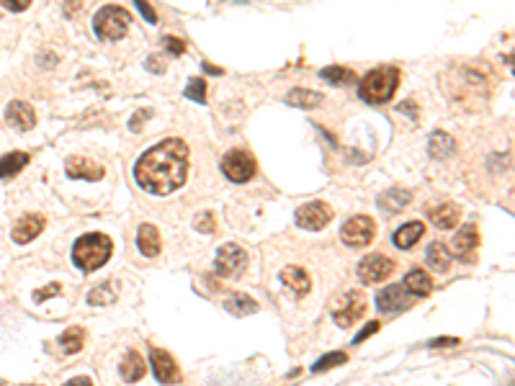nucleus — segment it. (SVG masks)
Instances as JSON below:
<instances>
[{"instance_id": "1", "label": "nucleus", "mask_w": 515, "mask_h": 386, "mask_svg": "<svg viewBox=\"0 0 515 386\" xmlns=\"http://www.w3.org/2000/svg\"><path fill=\"white\" fill-rule=\"evenodd\" d=\"M137 183L147 193L168 196L188 178V144L183 139H163L149 147L135 165Z\"/></svg>"}, {"instance_id": "2", "label": "nucleus", "mask_w": 515, "mask_h": 386, "mask_svg": "<svg viewBox=\"0 0 515 386\" xmlns=\"http://www.w3.org/2000/svg\"><path fill=\"white\" fill-rule=\"evenodd\" d=\"M399 77H402L399 67H395V65L376 67V70H371V73H366L361 77L359 96L371 106L387 104V101H392V96L397 93Z\"/></svg>"}, {"instance_id": "3", "label": "nucleus", "mask_w": 515, "mask_h": 386, "mask_svg": "<svg viewBox=\"0 0 515 386\" xmlns=\"http://www.w3.org/2000/svg\"><path fill=\"white\" fill-rule=\"evenodd\" d=\"M111 253H113V239L108 235H101V232H90V235H82L75 242L73 260L82 273H90V270H98L104 263H108Z\"/></svg>"}, {"instance_id": "4", "label": "nucleus", "mask_w": 515, "mask_h": 386, "mask_svg": "<svg viewBox=\"0 0 515 386\" xmlns=\"http://www.w3.org/2000/svg\"><path fill=\"white\" fill-rule=\"evenodd\" d=\"M129 26H132V13L121 6H104L93 18V29H96L98 39H104V42L124 39Z\"/></svg>"}, {"instance_id": "5", "label": "nucleus", "mask_w": 515, "mask_h": 386, "mask_svg": "<svg viewBox=\"0 0 515 386\" xmlns=\"http://www.w3.org/2000/svg\"><path fill=\"white\" fill-rule=\"evenodd\" d=\"M222 173L235 183H247L258 173V163L247 149H232L222 160Z\"/></svg>"}, {"instance_id": "6", "label": "nucleus", "mask_w": 515, "mask_h": 386, "mask_svg": "<svg viewBox=\"0 0 515 386\" xmlns=\"http://www.w3.org/2000/svg\"><path fill=\"white\" fill-rule=\"evenodd\" d=\"M366 312V297L364 291H348L343 297L337 299L335 309H333V320L340 327H351L364 317Z\"/></svg>"}, {"instance_id": "7", "label": "nucleus", "mask_w": 515, "mask_h": 386, "mask_svg": "<svg viewBox=\"0 0 515 386\" xmlns=\"http://www.w3.org/2000/svg\"><path fill=\"white\" fill-rule=\"evenodd\" d=\"M247 268V253L235 242H227V245L219 247L217 260H214V270L222 278H235V275H242V270Z\"/></svg>"}, {"instance_id": "8", "label": "nucleus", "mask_w": 515, "mask_h": 386, "mask_svg": "<svg viewBox=\"0 0 515 386\" xmlns=\"http://www.w3.org/2000/svg\"><path fill=\"white\" fill-rule=\"evenodd\" d=\"M373 235H376V222L366 214L351 216V219L343 224V230H340L343 242L351 247H366L373 239Z\"/></svg>"}, {"instance_id": "9", "label": "nucleus", "mask_w": 515, "mask_h": 386, "mask_svg": "<svg viewBox=\"0 0 515 386\" xmlns=\"http://www.w3.org/2000/svg\"><path fill=\"white\" fill-rule=\"evenodd\" d=\"M333 222V208L325 201H309L304 206L297 208V224L302 230L317 232Z\"/></svg>"}, {"instance_id": "10", "label": "nucleus", "mask_w": 515, "mask_h": 386, "mask_svg": "<svg viewBox=\"0 0 515 386\" xmlns=\"http://www.w3.org/2000/svg\"><path fill=\"white\" fill-rule=\"evenodd\" d=\"M395 273V260L392 258H387V255H366V258L361 260V266H359V275H361V281L364 283H381V281H387L389 275Z\"/></svg>"}, {"instance_id": "11", "label": "nucleus", "mask_w": 515, "mask_h": 386, "mask_svg": "<svg viewBox=\"0 0 515 386\" xmlns=\"http://www.w3.org/2000/svg\"><path fill=\"white\" fill-rule=\"evenodd\" d=\"M149 363H152V371H155V379L160 384H178L180 381V368L175 363V358L163 348H152L149 350Z\"/></svg>"}, {"instance_id": "12", "label": "nucleus", "mask_w": 515, "mask_h": 386, "mask_svg": "<svg viewBox=\"0 0 515 386\" xmlns=\"http://www.w3.org/2000/svg\"><path fill=\"white\" fill-rule=\"evenodd\" d=\"M454 250H448L451 258H459V260H474L477 258V247H479V232L474 224H464L461 230L456 232L454 242H451Z\"/></svg>"}, {"instance_id": "13", "label": "nucleus", "mask_w": 515, "mask_h": 386, "mask_svg": "<svg viewBox=\"0 0 515 386\" xmlns=\"http://www.w3.org/2000/svg\"><path fill=\"white\" fill-rule=\"evenodd\" d=\"M6 121L11 127H15L18 132H29L34 124H37V113L29 104L23 101H11L6 108Z\"/></svg>"}, {"instance_id": "14", "label": "nucleus", "mask_w": 515, "mask_h": 386, "mask_svg": "<svg viewBox=\"0 0 515 386\" xmlns=\"http://www.w3.org/2000/svg\"><path fill=\"white\" fill-rule=\"evenodd\" d=\"M44 216L42 214H26L23 219H18L13 227V242H18V245H26V242H31V239H37L39 235H42V230H44Z\"/></svg>"}, {"instance_id": "15", "label": "nucleus", "mask_w": 515, "mask_h": 386, "mask_svg": "<svg viewBox=\"0 0 515 386\" xmlns=\"http://www.w3.org/2000/svg\"><path fill=\"white\" fill-rule=\"evenodd\" d=\"M376 306H379V312L395 314V312H402L404 306H410V299L402 291V286H387L384 291H379Z\"/></svg>"}, {"instance_id": "16", "label": "nucleus", "mask_w": 515, "mask_h": 386, "mask_svg": "<svg viewBox=\"0 0 515 386\" xmlns=\"http://www.w3.org/2000/svg\"><path fill=\"white\" fill-rule=\"evenodd\" d=\"M104 168L88 157H70L68 160V175L77 180H101L104 178Z\"/></svg>"}, {"instance_id": "17", "label": "nucleus", "mask_w": 515, "mask_h": 386, "mask_svg": "<svg viewBox=\"0 0 515 386\" xmlns=\"http://www.w3.org/2000/svg\"><path fill=\"white\" fill-rule=\"evenodd\" d=\"M459 219H461V208L454 201H446V204H438V206L430 208V222L438 230H454Z\"/></svg>"}, {"instance_id": "18", "label": "nucleus", "mask_w": 515, "mask_h": 386, "mask_svg": "<svg viewBox=\"0 0 515 386\" xmlns=\"http://www.w3.org/2000/svg\"><path fill=\"white\" fill-rule=\"evenodd\" d=\"M119 373L121 379L127 381V384H137V381L142 379L144 373H147V366H144V358L137 353V350H129L127 356L121 358L119 363Z\"/></svg>"}, {"instance_id": "19", "label": "nucleus", "mask_w": 515, "mask_h": 386, "mask_svg": "<svg viewBox=\"0 0 515 386\" xmlns=\"http://www.w3.org/2000/svg\"><path fill=\"white\" fill-rule=\"evenodd\" d=\"M404 291H410L412 297H430L433 294V278L423 268H412L404 275Z\"/></svg>"}, {"instance_id": "20", "label": "nucleus", "mask_w": 515, "mask_h": 386, "mask_svg": "<svg viewBox=\"0 0 515 386\" xmlns=\"http://www.w3.org/2000/svg\"><path fill=\"white\" fill-rule=\"evenodd\" d=\"M281 283L289 286L292 291H297V294H302V297L309 294V289H312V278H309V273L299 266H286L284 270H281Z\"/></svg>"}, {"instance_id": "21", "label": "nucleus", "mask_w": 515, "mask_h": 386, "mask_svg": "<svg viewBox=\"0 0 515 386\" xmlns=\"http://www.w3.org/2000/svg\"><path fill=\"white\" fill-rule=\"evenodd\" d=\"M423 235H426V224L407 222L404 227H399V230L395 232V245L399 247V250H410V247H415L420 239H423Z\"/></svg>"}, {"instance_id": "22", "label": "nucleus", "mask_w": 515, "mask_h": 386, "mask_svg": "<svg viewBox=\"0 0 515 386\" xmlns=\"http://www.w3.org/2000/svg\"><path fill=\"white\" fill-rule=\"evenodd\" d=\"M137 245H139V250H142L144 258H155V255H160L163 242H160V232H157V227H152V224H142L139 232H137Z\"/></svg>"}, {"instance_id": "23", "label": "nucleus", "mask_w": 515, "mask_h": 386, "mask_svg": "<svg viewBox=\"0 0 515 386\" xmlns=\"http://www.w3.org/2000/svg\"><path fill=\"white\" fill-rule=\"evenodd\" d=\"M412 201V193L407 188H389L379 196V206L387 211V214H397V211H402L407 204Z\"/></svg>"}, {"instance_id": "24", "label": "nucleus", "mask_w": 515, "mask_h": 386, "mask_svg": "<svg viewBox=\"0 0 515 386\" xmlns=\"http://www.w3.org/2000/svg\"><path fill=\"white\" fill-rule=\"evenodd\" d=\"M428 152L435 160H443V157H451L456 152V139L448 132H433L430 139H428Z\"/></svg>"}, {"instance_id": "25", "label": "nucleus", "mask_w": 515, "mask_h": 386, "mask_svg": "<svg viewBox=\"0 0 515 386\" xmlns=\"http://www.w3.org/2000/svg\"><path fill=\"white\" fill-rule=\"evenodd\" d=\"M426 260L428 266L433 268V270H438V273H446L448 268H451V253H448V247L443 242H430Z\"/></svg>"}, {"instance_id": "26", "label": "nucleus", "mask_w": 515, "mask_h": 386, "mask_svg": "<svg viewBox=\"0 0 515 386\" xmlns=\"http://www.w3.org/2000/svg\"><path fill=\"white\" fill-rule=\"evenodd\" d=\"M31 157L26 152H11V155L0 157V178H13L29 165Z\"/></svg>"}, {"instance_id": "27", "label": "nucleus", "mask_w": 515, "mask_h": 386, "mask_svg": "<svg viewBox=\"0 0 515 386\" xmlns=\"http://www.w3.org/2000/svg\"><path fill=\"white\" fill-rule=\"evenodd\" d=\"M286 104L297 106V108H317L322 104V93L317 90H306V88H294L289 96H286Z\"/></svg>"}, {"instance_id": "28", "label": "nucleus", "mask_w": 515, "mask_h": 386, "mask_svg": "<svg viewBox=\"0 0 515 386\" xmlns=\"http://www.w3.org/2000/svg\"><path fill=\"white\" fill-rule=\"evenodd\" d=\"M224 309L235 317H245V314H253L258 312V304H255V299H250L247 294H232L227 301H224Z\"/></svg>"}, {"instance_id": "29", "label": "nucleus", "mask_w": 515, "mask_h": 386, "mask_svg": "<svg viewBox=\"0 0 515 386\" xmlns=\"http://www.w3.org/2000/svg\"><path fill=\"white\" fill-rule=\"evenodd\" d=\"M82 345H85V330L82 327H68L60 335V348L65 353H80Z\"/></svg>"}, {"instance_id": "30", "label": "nucleus", "mask_w": 515, "mask_h": 386, "mask_svg": "<svg viewBox=\"0 0 515 386\" xmlns=\"http://www.w3.org/2000/svg\"><path fill=\"white\" fill-rule=\"evenodd\" d=\"M116 301V283L106 281L101 283V286H96V289L88 294V304L93 306H108Z\"/></svg>"}, {"instance_id": "31", "label": "nucleus", "mask_w": 515, "mask_h": 386, "mask_svg": "<svg viewBox=\"0 0 515 386\" xmlns=\"http://www.w3.org/2000/svg\"><path fill=\"white\" fill-rule=\"evenodd\" d=\"M320 77L325 82H330V85H345V82L356 80V73H353V70H345V67H340V65H330L322 70Z\"/></svg>"}, {"instance_id": "32", "label": "nucleus", "mask_w": 515, "mask_h": 386, "mask_svg": "<svg viewBox=\"0 0 515 386\" xmlns=\"http://www.w3.org/2000/svg\"><path fill=\"white\" fill-rule=\"evenodd\" d=\"M348 361V356L345 353H340V350H335V353H328V356H322L317 363L312 366V371L314 373H325V371H330V368H335V366H340V363H345Z\"/></svg>"}, {"instance_id": "33", "label": "nucleus", "mask_w": 515, "mask_h": 386, "mask_svg": "<svg viewBox=\"0 0 515 386\" xmlns=\"http://www.w3.org/2000/svg\"><path fill=\"white\" fill-rule=\"evenodd\" d=\"M186 98L196 104H206V80L204 77H191L186 85Z\"/></svg>"}, {"instance_id": "34", "label": "nucleus", "mask_w": 515, "mask_h": 386, "mask_svg": "<svg viewBox=\"0 0 515 386\" xmlns=\"http://www.w3.org/2000/svg\"><path fill=\"white\" fill-rule=\"evenodd\" d=\"M196 230L204 232V235H211V232L217 230V224H214V214H211V211H204L201 216H196Z\"/></svg>"}, {"instance_id": "35", "label": "nucleus", "mask_w": 515, "mask_h": 386, "mask_svg": "<svg viewBox=\"0 0 515 386\" xmlns=\"http://www.w3.org/2000/svg\"><path fill=\"white\" fill-rule=\"evenodd\" d=\"M163 46H165V49H168V52H170V54H175V57L186 52V44H183L180 39H175V37H163Z\"/></svg>"}, {"instance_id": "36", "label": "nucleus", "mask_w": 515, "mask_h": 386, "mask_svg": "<svg viewBox=\"0 0 515 386\" xmlns=\"http://www.w3.org/2000/svg\"><path fill=\"white\" fill-rule=\"evenodd\" d=\"M373 332H379V322L373 320V322H368L366 327H364V330H361L359 335H356V337H353V345H361V342L364 340H368V337H371Z\"/></svg>"}, {"instance_id": "37", "label": "nucleus", "mask_w": 515, "mask_h": 386, "mask_svg": "<svg viewBox=\"0 0 515 386\" xmlns=\"http://www.w3.org/2000/svg\"><path fill=\"white\" fill-rule=\"evenodd\" d=\"M60 283H52V286H44V289H39L37 294H34V301H44V299H49V297H57L60 294Z\"/></svg>"}, {"instance_id": "38", "label": "nucleus", "mask_w": 515, "mask_h": 386, "mask_svg": "<svg viewBox=\"0 0 515 386\" xmlns=\"http://www.w3.org/2000/svg\"><path fill=\"white\" fill-rule=\"evenodd\" d=\"M454 345H459V337H435L428 342V348H454Z\"/></svg>"}, {"instance_id": "39", "label": "nucleus", "mask_w": 515, "mask_h": 386, "mask_svg": "<svg viewBox=\"0 0 515 386\" xmlns=\"http://www.w3.org/2000/svg\"><path fill=\"white\" fill-rule=\"evenodd\" d=\"M137 11H139V13H142L149 23H157V13L147 6V3H142V0H139V3H137Z\"/></svg>"}, {"instance_id": "40", "label": "nucleus", "mask_w": 515, "mask_h": 386, "mask_svg": "<svg viewBox=\"0 0 515 386\" xmlns=\"http://www.w3.org/2000/svg\"><path fill=\"white\" fill-rule=\"evenodd\" d=\"M144 119H149V111H147V108H144V111H139V113H137V116H135V119L129 121V127H132V132H139V129H142V121H144Z\"/></svg>"}, {"instance_id": "41", "label": "nucleus", "mask_w": 515, "mask_h": 386, "mask_svg": "<svg viewBox=\"0 0 515 386\" xmlns=\"http://www.w3.org/2000/svg\"><path fill=\"white\" fill-rule=\"evenodd\" d=\"M147 70L149 73H165V62L160 57H147Z\"/></svg>"}, {"instance_id": "42", "label": "nucleus", "mask_w": 515, "mask_h": 386, "mask_svg": "<svg viewBox=\"0 0 515 386\" xmlns=\"http://www.w3.org/2000/svg\"><path fill=\"white\" fill-rule=\"evenodd\" d=\"M3 8H8V11H26L29 8V0H3Z\"/></svg>"}, {"instance_id": "43", "label": "nucleus", "mask_w": 515, "mask_h": 386, "mask_svg": "<svg viewBox=\"0 0 515 386\" xmlns=\"http://www.w3.org/2000/svg\"><path fill=\"white\" fill-rule=\"evenodd\" d=\"M65 386H93V381L88 379V376H77V379H73V381H68Z\"/></svg>"}, {"instance_id": "44", "label": "nucleus", "mask_w": 515, "mask_h": 386, "mask_svg": "<svg viewBox=\"0 0 515 386\" xmlns=\"http://www.w3.org/2000/svg\"><path fill=\"white\" fill-rule=\"evenodd\" d=\"M399 111H404V113H410L412 119H415V116H418V111H415V104H412V101H404L402 106H399Z\"/></svg>"}, {"instance_id": "45", "label": "nucleus", "mask_w": 515, "mask_h": 386, "mask_svg": "<svg viewBox=\"0 0 515 386\" xmlns=\"http://www.w3.org/2000/svg\"><path fill=\"white\" fill-rule=\"evenodd\" d=\"M26 386H39V384H26Z\"/></svg>"}]
</instances>
